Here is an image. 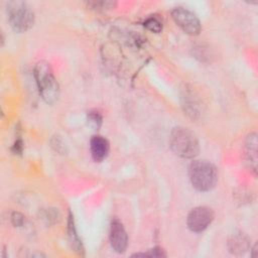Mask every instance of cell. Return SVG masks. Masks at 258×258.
I'll return each mask as SVG.
<instances>
[{
    "instance_id": "obj_15",
    "label": "cell",
    "mask_w": 258,
    "mask_h": 258,
    "mask_svg": "<svg viewBox=\"0 0 258 258\" xmlns=\"http://www.w3.org/2000/svg\"><path fill=\"white\" fill-rule=\"evenodd\" d=\"M116 5L115 2L112 1H93L88 2V6L92 8H98V9H106V8H113Z\"/></svg>"
},
{
    "instance_id": "obj_7",
    "label": "cell",
    "mask_w": 258,
    "mask_h": 258,
    "mask_svg": "<svg viewBox=\"0 0 258 258\" xmlns=\"http://www.w3.org/2000/svg\"><path fill=\"white\" fill-rule=\"evenodd\" d=\"M110 244L113 250L117 253H123L128 246V236L122 225L118 220H113L110 226Z\"/></svg>"
},
{
    "instance_id": "obj_5",
    "label": "cell",
    "mask_w": 258,
    "mask_h": 258,
    "mask_svg": "<svg viewBox=\"0 0 258 258\" xmlns=\"http://www.w3.org/2000/svg\"><path fill=\"white\" fill-rule=\"evenodd\" d=\"M173 21L187 34L197 35L201 32L202 25L198 16L183 7H176L171 11Z\"/></svg>"
},
{
    "instance_id": "obj_1",
    "label": "cell",
    "mask_w": 258,
    "mask_h": 258,
    "mask_svg": "<svg viewBox=\"0 0 258 258\" xmlns=\"http://www.w3.org/2000/svg\"><path fill=\"white\" fill-rule=\"evenodd\" d=\"M169 146L182 158H194L199 154L200 144L196 134L185 127H175L170 132Z\"/></svg>"
},
{
    "instance_id": "obj_6",
    "label": "cell",
    "mask_w": 258,
    "mask_h": 258,
    "mask_svg": "<svg viewBox=\"0 0 258 258\" xmlns=\"http://www.w3.org/2000/svg\"><path fill=\"white\" fill-rule=\"evenodd\" d=\"M214 219L213 211L208 207H197L187 215L186 224L190 231L202 232L206 230Z\"/></svg>"
},
{
    "instance_id": "obj_12",
    "label": "cell",
    "mask_w": 258,
    "mask_h": 258,
    "mask_svg": "<svg viewBox=\"0 0 258 258\" xmlns=\"http://www.w3.org/2000/svg\"><path fill=\"white\" fill-rule=\"evenodd\" d=\"M144 26L155 33H158L162 30V22L161 20L157 17V16H151L148 17L145 21H144Z\"/></svg>"
},
{
    "instance_id": "obj_8",
    "label": "cell",
    "mask_w": 258,
    "mask_h": 258,
    "mask_svg": "<svg viewBox=\"0 0 258 258\" xmlns=\"http://www.w3.org/2000/svg\"><path fill=\"white\" fill-rule=\"evenodd\" d=\"M90 148L93 159L100 162L108 156L110 151V144L105 137L101 135H95L90 141Z\"/></svg>"
},
{
    "instance_id": "obj_2",
    "label": "cell",
    "mask_w": 258,
    "mask_h": 258,
    "mask_svg": "<svg viewBox=\"0 0 258 258\" xmlns=\"http://www.w3.org/2000/svg\"><path fill=\"white\" fill-rule=\"evenodd\" d=\"M34 78L43 101L53 104L58 98L59 88L50 64L45 60L38 61L34 67Z\"/></svg>"
},
{
    "instance_id": "obj_10",
    "label": "cell",
    "mask_w": 258,
    "mask_h": 258,
    "mask_svg": "<svg viewBox=\"0 0 258 258\" xmlns=\"http://www.w3.org/2000/svg\"><path fill=\"white\" fill-rule=\"evenodd\" d=\"M250 247V240L243 233H237L229 241V248L233 253H242Z\"/></svg>"
},
{
    "instance_id": "obj_11",
    "label": "cell",
    "mask_w": 258,
    "mask_h": 258,
    "mask_svg": "<svg viewBox=\"0 0 258 258\" xmlns=\"http://www.w3.org/2000/svg\"><path fill=\"white\" fill-rule=\"evenodd\" d=\"M68 233H69L70 243H71L72 247L75 249V251H77L79 253L83 252V250H84L83 244H82V241L77 233L75 223H74V217L71 213L69 214V218H68Z\"/></svg>"
},
{
    "instance_id": "obj_14",
    "label": "cell",
    "mask_w": 258,
    "mask_h": 258,
    "mask_svg": "<svg viewBox=\"0 0 258 258\" xmlns=\"http://www.w3.org/2000/svg\"><path fill=\"white\" fill-rule=\"evenodd\" d=\"M133 256H149V257H165L166 254L160 247H154L146 253H136Z\"/></svg>"
},
{
    "instance_id": "obj_13",
    "label": "cell",
    "mask_w": 258,
    "mask_h": 258,
    "mask_svg": "<svg viewBox=\"0 0 258 258\" xmlns=\"http://www.w3.org/2000/svg\"><path fill=\"white\" fill-rule=\"evenodd\" d=\"M88 122L93 128L98 129L102 124V116L98 112H90L88 114Z\"/></svg>"
},
{
    "instance_id": "obj_3",
    "label": "cell",
    "mask_w": 258,
    "mask_h": 258,
    "mask_svg": "<svg viewBox=\"0 0 258 258\" xmlns=\"http://www.w3.org/2000/svg\"><path fill=\"white\" fill-rule=\"evenodd\" d=\"M189 180L200 191H209L218 181V171L214 164L207 160H194L188 167Z\"/></svg>"
},
{
    "instance_id": "obj_16",
    "label": "cell",
    "mask_w": 258,
    "mask_h": 258,
    "mask_svg": "<svg viewBox=\"0 0 258 258\" xmlns=\"http://www.w3.org/2000/svg\"><path fill=\"white\" fill-rule=\"evenodd\" d=\"M11 220H12V223L14 226H21L23 225V222H24V219H23V216L19 213H13L12 216H11Z\"/></svg>"
},
{
    "instance_id": "obj_4",
    "label": "cell",
    "mask_w": 258,
    "mask_h": 258,
    "mask_svg": "<svg viewBox=\"0 0 258 258\" xmlns=\"http://www.w3.org/2000/svg\"><path fill=\"white\" fill-rule=\"evenodd\" d=\"M8 21L17 32H25L34 23V13L23 1H9L6 6Z\"/></svg>"
},
{
    "instance_id": "obj_9",
    "label": "cell",
    "mask_w": 258,
    "mask_h": 258,
    "mask_svg": "<svg viewBox=\"0 0 258 258\" xmlns=\"http://www.w3.org/2000/svg\"><path fill=\"white\" fill-rule=\"evenodd\" d=\"M246 157L250 162V167L256 171L257 164V135L256 133H251L248 135L245 143Z\"/></svg>"
}]
</instances>
